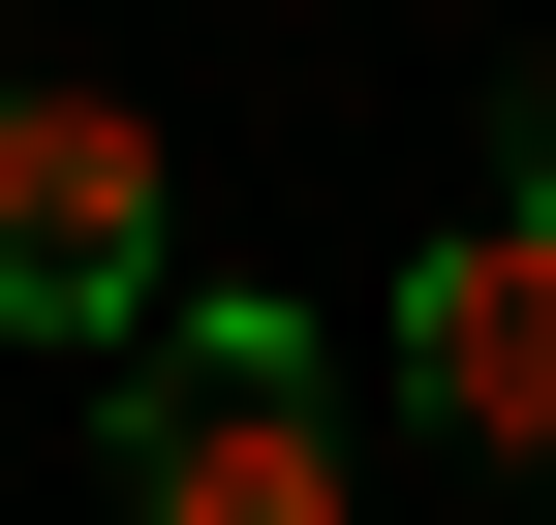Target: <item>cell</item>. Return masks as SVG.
<instances>
[{
    "label": "cell",
    "instance_id": "3",
    "mask_svg": "<svg viewBox=\"0 0 556 525\" xmlns=\"http://www.w3.org/2000/svg\"><path fill=\"white\" fill-rule=\"evenodd\" d=\"M371 371H402V402L464 433V464H556V155L495 185V217H433V247H402Z\"/></svg>",
    "mask_w": 556,
    "mask_h": 525
},
{
    "label": "cell",
    "instance_id": "2",
    "mask_svg": "<svg viewBox=\"0 0 556 525\" xmlns=\"http://www.w3.org/2000/svg\"><path fill=\"white\" fill-rule=\"evenodd\" d=\"M124 525H371L340 495V341L278 279L155 309V371H124Z\"/></svg>",
    "mask_w": 556,
    "mask_h": 525
},
{
    "label": "cell",
    "instance_id": "1",
    "mask_svg": "<svg viewBox=\"0 0 556 525\" xmlns=\"http://www.w3.org/2000/svg\"><path fill=\"white\" fill-rule=\"evenodd\" d=\"M155 309H186V185H155V124H124L93 62H0V341L155 371Z\"/></svg>",
    "mask_w": 556,
    "mask_h": 525
}]
</instances>
